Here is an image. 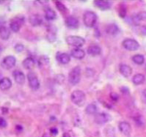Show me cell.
<instances>
[{
    "instance_id": "obj_33",
    "label": "cell",
    "mask_w": 146,
    "mask_h": 137,
    "mask_svg": "<svg viewBox=\"0 0 146 137\" xmlns=\"http://www.w3.org/2000/svg\"><path fill=\"white\" fill-rule=\"evenodd\" d=\"M24 49V45L22 44H16V46H15V51L18 53H20V52H22Z\"/></svg>"
},
{
    "instance_id": "obj_36",
    "label": "cell",
    "mask_w": 146,
    "mask_h": 137,
    "mask_svg": "<svg viewBox=\"0 0 146 137\" xmlns=\"http://www.w3.org/2000/svg\"><path fill=\"white\" fill-rule=\"evenodd\" d=\"M139 32L143 35H146V26H140L139 27Z\"/></svg>"
},
{
    "instance_id": "obj_2",
    "label": "cell",
    "mask_w": 146,
    "mask_h": 137,
    "mask_svg": "<svg viewBox=\"0 0 146 137\" xmlns=\"http://www.w3.org/2000/svg\"><path fill=\"white\" fill-rule=\"evenodd\" d=\"M81 78V69L79 66L74 67L72 70H70L68 75L69 83L72 85H76L80 81Z\"/></svg>"
},
{
    "instance_id": "obj_23",
    "label": "cell",
    "mask_w": 146,
    "mask_h": 137,
    "mask_svg": "<svg viewBox=\"0 0 146 137\" xmlns=\"http://www.w3.org/2000/svg\"><path fill=\"white\" fill-rule=\"evenodd\" d=\"M45 18L48 21L54 20L57 18V14L52 9H47L46 12H45Z\"/></svg>"
},
{
    "instance_id": "obj_1",
    "label": "cell",
    "mask_w": 146,
    "mask_h": 137,
    "mask_svg": "<svg viewBox=\"0 0 146 137\" xmlns=\"http://www.w3.org/2000/svg\"><path fill=\"white\" fill-rule=\"evenodd\" d=\"M70 98L74 104L77 105V106H82L85 102L86 97L84 92L82 90H74L70 95Z\"/></svg>"
},
{
    "instance_id": "obj_6",
    "label": "cell",
    "mask_w": 146,
    "mask_h": 137,
    "mask_svg": "<svg viewBox=\"0 0 146 137\" xmlns=\"http://www.w3.org/2000/svg\"><path fill=\"white\" fill-rule=\"evenodd\" d=\"M24 22V19L23 16H21V17L16 16L11 20V23H10V28L14 32H18L20 30V28L22 26Z\"/></svg>"
},
{
    "instance_id": "obj_15",
    "label": "cell",
    "mask_w": 146,
    "mask_h": 137,
    "mask_svg": "<svg viewBox=\"0 0 146 137\" xmlns=\"http://www.w3.org/2000/svg\"><path fill=\"white\" fill-rule=\"evenodd\" d=\"M102 52V48L97 45H91L88 48V53L91 56H97Z\"/></svg>"
},
{
    "instance_id": "obj_27",
    "label": "cell",
    "mask_w": 146,
    "mask_h": 137,
    "mask_svg": "<svg viewBox=\"0 0 146 137\" xmlns=\"http://www.w3.org/2000/svg\"><path fill=\"white\" fill-rule=\"evenodd\" d=\"M48 62H49V60H48V57H45V56H42L38 60V64H39L40 67H41L42 65H48Z\"/></svg>"
},
{
    "instance_id": "obj_38",
    "label": "cell",
    "mask_w": 146,
    "mask_h": 137,
    "mask_svg": "<svg viewBox=\"0 0 146 137\" xmlns=\"http://www.w3.org/2000/svg\"><path fill=\"white\" fill-rule=\"evenodd\" d=\"M120 91H121L124 95L129 94V89H128L127 87H123L120 89Z\"/></svg>"
},
{
    "instance_id": "obj_29",
    "label": "cell",
    "mask_w": 146,
    "mask_h": 137,
    "mask_svg": "<svg viewBox=\"0 0 146 137\" xmlns=\"http://www.w3.org/2000/svg\"><path fill=\"white\" fill-rule=\"evenodd\" d=\"M55 4H56V7H57V8L58 9L60 12H66L67 8L65 7V6L64 5L62 2H59V1H56V2H55Z\"/></svg>"
},
{
    "instance_id": "obj_18",
    "label": "cell",
    "mask_w": 146,
    "mask_h": 137,
    "mask_svg": "<svg viewBox=\"0 0 146 137\" xmlns=\"http://www.w3.org/2000/svg\"><path fill=\"white\" fill-rule=\"evenodd\" d=\"M94 5H96V7H98L102 11L108 10L111 7L110 3L109 2H107V1H95Z\"/></svg>"
},
{
    "instance_id": "obj_8",
    "label": "cell",
    "mask_w": 146,
    "mask_h": 137,
    "mask_svg": "<svg viewBox=\"0 0 146 137\" xmlns=\"http://www.w3.org/2000/svg\"><path fill=\"white\" fill-rule=\"evenodd\" d=\"M28 82L29 87L34 90H36L40 87V82L37 76L33 73H29L27 75Z\"/></svg>"
},
{
    "instance_id": "obj_5",
    "label": "cell",
    "mask_w": 146,
    "mask_h": 137,
    "mask_svg": "<svg viewBox=\"0 0 146 137\" xmlns=\"http://www.w3.org/2000/svg\"><path fill=\"white\" fill-rule=\"evenodd\" d=\"M122 45L125 49L128 50V51H131V52L137 50L139 47V43L136 40L131 39V38L124 40Z\"/></svg>"
},
{
    "instance_id": "obj_25",
    "label": "cell",
    "mask_w": 146,
    "mask_h": 137,
    "mask_svg": "<svg viewBox=\"0 0 146 137\" xmlns=\"http://www.w3.org/2000/svg\"><path fill=\"white\" fill-rule=\"evenodd\" d=\"M133 62L137 65H143L145 62L144 56L141 54H135L132 57Z\"/></svg>"
},
{
    "instance_id": "obj_24",
    "label": "cell",
    "mask_w": 146,
    "mask_h": 137,
    "mask_svg": "<svg viewBox=\"0 0 146 137\" xmlns=\"http://www.w3.org/2000/svg\"><path fill=\"white\" fill-rule=\"evenodd\" d=\"M106 31H107V34L115 35L119 32V29L116 24H110L107 27Z\"/></svg>"
},
{
    "instance_id": "obj_11",
    "label": "cell",
    "mask_w": 146,
    "mask_h": 137,
    "mask_svg": "<svg viewBox=\"0 0 146 137\" xmlns=\"http://www.w3.org/2000/svg\"><path fill=\"white\" fill-rule=\"evenodd\" d=\"M65 25L69 28L76 29L79 26V21L74 16H68L65 19Z\"/></svg>"
},
{
    "instance_id": "obj_19",
    "label": "cell",
    "mask_w": 146,
    "mask_h": 137,
    "mask_svg": "<svg viewBox=\"0 0 146 137\" xmlns=\"http://www.w3.org/2000/svg\"><path fill=\"white\" fill-rule=\"evenodd\" d=\"M57 59L62 64H68L70 60V56L66 53H58L57 55Z\"/></svg>"
},
{
    "instance_id": "obj_30",
    "label": "cell",
    "mask_w": 146,
    "mask_h": 137,
    "mask_svg": "<svg viewBox=\"0 0 146 137\" xmlns=\"http://www.w3.org/2000/svg\"><path fill=\"white\" fill-rule=\"evenodd\" d=\"M138 21H146V11H142L139 12L136 15Z\"/></svg>"
},
{
    "instance_id": "obj_22",
    "label": "cell",
    "mask_w": 146,
    "mask_h": 137,
    "mask_svg": "<svg viewBox=\"0 0 146 137\" xmlns=\"http://www.w3.org/2000/svg\"><path fill=\"white\" fill-rule=\"evenodd\" d=\"M23 67L27 70H31L35 65V60L32 57H27L23 61Z\"/></svg>"
},
{
    "instance_id": "obj_3",
    "label": "cell",
    "mask_w": 146,
    "mask_h": 137,
    "mask_svg": "<svg viewBox=\"0 0 146 137\" xmlns=\"http://www.w3.org/2000/svg\"><path fill=\"white\" fill-rule=\"evenodd\" d=\"M66 43L71 46L76 47V48H80L85 43L84 38L80 36H76V35H70L68 36L65 38Z\"/></svg>"
},
{
    "instance_id": "obj_39",
    "label": "cell",
    "mask_w": 146,
    "mask_h": 137,
    "mask_svg": "<svg viewBox=\"0 0 146 137\" xmlns=\"http://www.w3.org/2000/svg\"><path fill=\"white\" fill-rule=\"evenodd\" d=\"M142 99L143 102L146 103V89H145L142 93Z\"/></svg>"
},
{
    "instance_id": "obj_7",
    "label": "cell",
    "mask_w": 146,
    "mask_h": 137,
    "mask_svg": "<svg viewBox=\"0 0 146 137\" xmlns=\"http://www.w3.org/2000/svg\"><path fill=\"white\" fill-rule=\"evenodd\" d=\"M16 63V60L13 56H7L3 59L2 67L5 69H11L13 68Z\"/></svg>"
},
{
    "instance_id": "obj_35",
    "label": "cell",
    "mask_w": 146,
    "mask_h": 137,
    "mask_svg": "<svg viewBox=\"0 0 146 137\" xmlns=\"http://www.w3.org/2000/svg\"><path fill=\"white\" fill-rule=\"evenodd\" d=\"M110 98H111V99H112V101H117V100L119 99V95L118 94H117V93H112L111 94H110Z\"/></svg>"
},
{
    "instance_id": "obj_20",
    "label": "cell",
    "mask_w": 146,
    "mask_h": 137,
    "mask_svg": "<svg viewBox=\"0 0 146 137\" xmlns=\"http://www.w3.org/2000/svg\"><path fill=\"white\" fill-rule=\"evenodd\" d=\"M132 81L135 85L142 84L145 81V76L142 73L136 74V75H134V77H133Z\"/></svg>"
},
{
    "instance_id": "obj_26",
    "label": "cell",
    "mask_w": 146,
    "mask_h": 137,
    "mask_svg": "<svg viewBox=\"0 0 146 137\" xmlns=\"http://www.w3.org/2000/svg\"><path fill=\"white\" fill-rule=\"evenodd\" d=\"M86 113L88 114H94L97 112V107L96 105L94 104H89L86 107L85 109Z\"/></svg>"
},
{
    "instance_id": "obj_10",
    "label": "cell",
    "mask_w": 146,
    "mask_h": 137,
    "mask_svg": "<svg viewBox=\"0 0 146 137\" xmlns=\"http://www.w3.org/2000/svg\"><path fill=\"white\" fill-rule=\"evenodd\" d=\"M13 75L14 79L16 81V82L19 84H24L26 80V77L24 73L20 71V70H15L13 73Z\"/></svg>"
},
{
    "instance_id": "obj_37",
    "label": "cell",
    "mask_w": 146,
    "mask_h": 137,
    "mask_svg": "<svg viewBox=\"0 0 146 137\" xmlns=\"http://www.w3.org/2000/svg\"><path fill=\"white\" fill-rule=\"evenodd\" d=\"M50 133L53 136H57L58 134V130L56 128H52L50 129Z\"/></svg>"
},
{
    "instance_id": "obj_31",
    "label": "cell",
    "mask_w": 146,
    "mask_h": 137,
    "mask_svg": "<svg viewBox=\"0 0 146 137\" xmlns=\"http://www.w3.org/2000/svg\"><path fill=\"white\" fill-rule=\"evenodd\" d=\"M47 38H48V41L53 42L54 41L55 39H56V34H55L54 32H53L52 29H50L48 31V34H47Z\"/></svg>"
},
{
    "instance_id": "obj_13",
    "label": "cell",
    "mask_w": 146,
    "mask_h": 137,
    "mask_svg": "<svg viewBox=\"0 0 146 137\" xmlns=\"http://www.w3.org/2000/svg\"><path fill=\"white\" fill-rule=\"evenodd\" d=\"M12 87V81L9 78L4 77L0 79V89L5 91L7 90Z\"/></svg>"
},
{
    "instance_id": "obj_4",
    "label": "cell",
    "mask_w": 146,
    "mask_h": 137,
    "mask_svg": "<svg viewBox=\"0 0 146 137\" xmlns=\"http://www.w3.org/2000/svg\"><path fill=\"white\" fill-rule=\"evenodd\" d=\"M97 21V16L93 11H87L83 16L84 25L88 27H93Z\"/></svg>"
},
{
    "instance_id": "obj_40",
    "label": "cell",
    "mask_w": 146,
    "mask_h": 137,
    "mask_svg": "<svg viewBox=\"0 0 146 137\" xmlns=\"http://www.w3.org/2000/svg\"><path fill=\"white\" fill-rule=\"evenodd\" d=\"M62 137H70V136L68 133H65V134H63V136H62Z\"/></svg>"
},
{
    "instance_id": "obj_34",
    "label": "cell",
    "mask_w": 146,
    "mask_h": 137,
    "mask_svg": "<svg viewBox=\"0 0 146 137\" xmlns=\"http://www.w3.org/2000/svg\"><path fill=\"white\" fill-rule=\"evenodd\" d=\"M7 127V122L3 117L0 116V128H6Z\"/></svg>"
},
{
    "instance_id": "obj_17",
    "label": "cell",
    "mask_w": 146,
    "mask_h": 137,
    "mask_svg": "<svg viewBox=\"0 0 146 137\" xmlns=\"http://www.w3.org/2000/svg\"><path fill=\"white\" fill-rule=\"evenodd\" d=\"M71 56L77 60H82L85 56V52L81 48H74L71 51Z\"/></svg>"
},
{
    "instance_id": "obj_9",
    "label": "cell",
    "mask_w": 146,
    "mask_h": 137,
    "mask_svg": "<svg viewBox=\"0 0 146 137\" xmlns=\"http://www.w3.org/2000/svg\"><path fill=\"white\" fill-rule=\"evenodd\" d=\"M120 131L125 136H130L131 134V126L127 122H121L118 125Z\"/></svg>"
},
{
    "instance_id": "obj_41",
    "label": "cell",
    "mask_w": 146,
    "mask_h": 137,
    "mask_svg": "<svg viewBox=\"0 0 146 137\" xmlns=\"http://www.w3.org/2000/svg\"><path fill=\"white\" fill-rule=\"evenodd\" d=\"M42 137H51V136H50L49 134H43V136H42Z\"/></svg>"
},
{
    "instance_id": "obj_32",
    "label": "cell",
    "mask_w": 146,
    "mask_h": 137,
    "mask_svg": "<svg viewBox=\"0 0 146 137\" xmlns=\"http://www.w3.org/2000/svg\"><path fill=\"white\" fill-rule=\"evenodd\" d=\"M134 121H135L136 124L138 125H144V119H143V116H136L134 118Z\"/></svg>"
},
{
    "instance_id": "obj_14",
    "label": "cell",
    "mask_w": 146,
    "mask_h": 137,
    "mask_svg": "<svg viewBox=\"0 0 146 137\" xmlns=\"http://www.w3.org/2000/svg\"><path fill=\"white\" fill-rule=\"evenodd\" d=\"M120 73L124 77H129L132 73V68L129 65L122 64L120 66Z\"/></svg>"
},
{
    "instance_id": "obj_28",
    "label": "cell",
    "mask_w": 146,
    "mask_h": 137,
    "mask_svg": "<svg viewBox=\"0 0 146 137\" xmlns=\"http://www.w3.org/2000/svg\"><path fill=\"white\" fill-rule=\"evenodd\" d=\"M126 7L123 5H120V9H119V16L121 18H125L127 12Z\"/></svg>"
},
{
    "instance_id": "obj_21",
    "label": "cell",
    "mask_w": 146,
    "mask_h": 137,
    "mask_svg": "<svg viewBox=\"0 0 146 137\" xmlns=\"http://www.w3.org/2000/svg\"><path fill=\"white\" fill-rule=\"evenodd\" d=\"M11 32L7 26H2L0 27V38L2 40H7L10 38Z\"/></svg>"
},
{
    "instance_id": "obj_12",
    "label": "cell",
    "mask_w": 146,
    "mask_h": 137,
    "mask_svg": "<svg viewBox=\"0 0 146 137\" xmlns=\"http://www.w3.org/2000/svg\"><path fill=\"white\" fill-rule=\"evenodd\" d=\"M110 119V116L105 113H98L95 116V122L99 125H102L107 122Z\"/></svg>"
},
{
    "instance_id": "obj_16",
    "label": "cell",
    "mask_w": 146,
    "mask_h": 137,
    "mask_svg": "<svg viewBox=\"0 0 146 137\" xmlns=\"http://www.w3.org/2000/svg\"><path fill=\"white\" fill-rule=\"evenodd\" d=\"M29 23L34 26H37L40 25L42 23V19L41 17L38 15V14H34V15H32L29 19Z\"/></svg>"
}]
</instances>
